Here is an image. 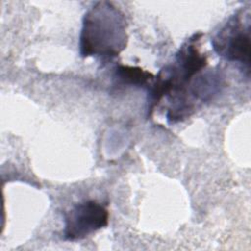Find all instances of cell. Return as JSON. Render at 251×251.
<instances>
[{"instance_id": "cell-3", "label": "cell", "mask_w": 251, "mask_h": 251, "mask_svg": "<svg viewBox=\"0 0 251 251\" xmlns=\"http://www.w3.org/2000/svg\"><path fill=\"white\" fill-rule=\"evenodd\" d=\"M250 10L241 8L228 18L211 40L214 51L226 61L241 65L247 77L250 74Z\"/></svg>"}, {"instance_id": "cell-2", "label": "cell", "mask_w": 251, "mask_h": 251, "mask_svg": "<svg viewBox=\"0 0 251 251\" xmlns=\"http://www.w3.org/2000/svg\"><path fill=\"white\" fill-rule=\"evenodd\" d=\"M202 35L201 32H197L190 36L176 52L174 62L160 70L149 86L148 116L152 114L162 98L185 89L207 66V57L198 48Z\"/></svg>"}, {"instance_id": "cell-4", "label": "cell", "mask_w": 251, "mask_h": 251, "mask_svg": "<svg viewBox=\"0 0 251 251\" xmlns=\"http://www.w3.org/2000/svg\"><path fill=\"white\" fill-rule=\"evenodd\" d=\"M109 212L100 203L87 200L75 204L66 215L64 239L69 241L81 240L107 226Z\"/></svg>"}, {"instance_id": "cell-1", "label": "cell", "mask_w": 251, "mask_h": 251, "mask_svg": "<svg viewBox=\"0 0 251 251\" xmlns=\"http://www.w3.org/2000/svg\"><path fill=\"white\" fill-rule=\"evenodd\" d=\"M127 23L124 13L112 2L97 1L84 14L79 35L83 58L112 59L126 47Z\"/></svg>"}, {"instance_id": "cell-5", "label": "cell", "mask_w": 251, "mask_h": 251, "mask_svg": "<svg viewBox=\"0 0 251 251\" xmlns=\"http://www.w3.org/2000/svg\"><path fill=\"white\" fill-rule=\"evenodd\" d=\"M114 78L118 81L119 85L126 86H149L154 81V75L139 67L121 65L115 72Z\"/></svg>"}]
</instances>
